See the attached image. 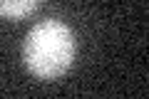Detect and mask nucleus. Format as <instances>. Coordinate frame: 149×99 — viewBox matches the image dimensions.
Returning a JSON list of instances; mask_svg holds the SVG:
<instances>
[{"label": "nucleus", "mask_w": 149, "mask_h": 99, "mask_svg": "<svg viewBox=\"0 0 149 99\" xmlns=\"http://www.w3.org/2000/svg\"><path fill=\"white\" fill-rule=\"evenodd\" d=\"M74 57V37L60 20H45L25 37L22 60L25 67L40 79H55L67 72Z\"/></svg>", "instance_id": "obj_1"}, {"label": "nucleus", "mask_w": 149, "mask_h": 99, "mask_svg": "<svg viewBox=\"0 0 149 99\" xmlns=\"http://www.w3.org/2000/svg\"><path fill=\"white\" fill-rule=\"evenodd\" d=\"M35 5H37V0H0V15L10 17V20L25 17L35 10Z\"/></svg>", "instance_id": "obj_2"}]
</instances>
